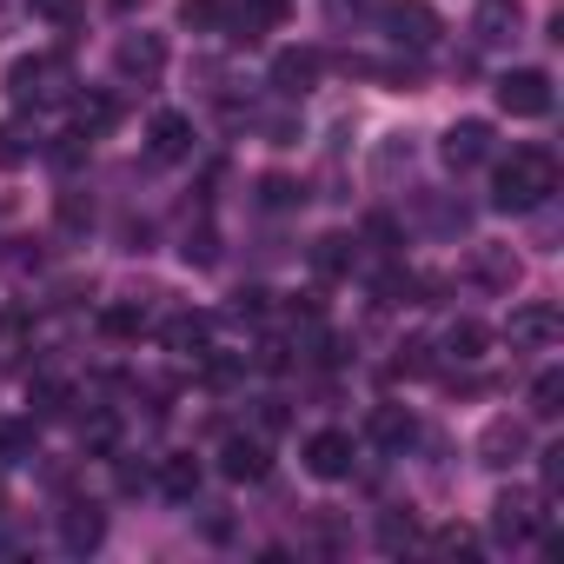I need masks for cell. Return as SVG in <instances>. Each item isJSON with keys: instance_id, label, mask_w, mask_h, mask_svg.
Masks as SVG:
<instances>
[{"instance_id": "7c38bea8", "label": "cell", "mask_w": 564, "mask_h": 564, "mask_svg": "<svg viewBox=\"0 0 564 564\" xmlns=\"http://www.w3.org/2000/svg\"><path fill=\"white\" fill-rule=\"evenodd\" d=\"M471 34H478V47H505V41L524 34V8H518V0H478V8H471Z\"/></svg>"}, {"instance_id": "7402d4cb", "label": "cell", "mask_w": 564, "mask_h": 564, "mask_svg": "<svg viewBox=\"0 0 564 564\" xmlns=\"http://www.w3.org/2000/svg\"><path fill=\"white\" fill-rule=\"evenodd\" d=\"M419 293H425V279H419V272H399V265L379 272V306H425Z\"/></svg>"}, {"instance_id": "5b68a950", "label": "cell", "mask_w": 564, "mask_h": 564, "mask_svg": "<svg viewBox=\"0 0 564 564\" xmlns=\"http://www.w3.org/2000/svg\"><path fill=\"white\" fill-rule=\"evenodd\" d=\"M386 28H392V41L399 47H412V54H425L445 28H438V14L425 8V0H386Z\"/></svg>"}, {"instance_id": "83f0119b", "label": "cell", "mask_w": 564, "mask_h": 564, "mask_svg": "<svg viewBox=\"0 0 564 564\" xmlns=\"http://www.w3.org/2000/svg\"><path fill=\"white\" fill-rule=\"evenodd\" d=\"M28 160H34V133L21 120H8L0 127V166H28Z\"/></svg>"}, {"instance_id": "277c9868", "label": "cell", "mask_w": 564, "mask_h": 564, "mask_svg": "<svg viewBox=\"0 0 564 564\" xmlns=\"http://www.w3.org/2000/svg\"><path fill=\"white\" fill-rule=\"evenodd\" d=\"M505 339H511L518 352H544V346L564 339V313H557L551 300H524V306L505 319Z\"/></svg>"}, {"instance_id": "d6a6232c", "label": "cell", "mask_w": 564, "mask_h": 564, "mask_svg": "<svg viewBox=\"0 0 564 564\" xmlns=\"http://www.w3.org/2000/svg\"><path fill=\"white\" fill-rule=\"evenodd\" d=\"M34 14L54 21V28H74L80 21V0H34Z\"/></svg>"}, {"instance_id": "f35d334b", "label": "cell", "mask_w": 564, "mask_h": 564, "mask_svg": "<svg viewBox=\"0 0 564 564\" xmlns=\"http://www.w3.org/2000/svg\"><path fill=\"white\" fill-rule=\"evenodd\" d=\"M544 458V491H557L564 485V445H551V452H538Z\"/></svg>"}, {"instance_id": "ac0fdd59", "label": "cell", "mask_w": 564, "mask_h": 564, "mask_svg": "<svg viewBox=\"0 0 564 564\" xmlns=\"http://www.w3.org/2000/svg\"><path fill=\"white\" fill-rule=\"evenodd\" d=\"M74 127H80L87 140L113 133V127H120V100H113V94H74Z\"/></svg>"}, {"instance_id": "74e56055", "label": "cell", "mask_w": 564, "mask_h": 564, "mask_svg": "<svg viewBox=\"0 0 564 564\" xmlns=\"http://www.w3.org/2000/svg\"><path fill=\"white\" fill-rule=\"evenodd\" d=\"M232 313H239V319H265V293H259V286H252V293H232Z\"/></svg>"}, {"instance_id": "f546056e", "label": "cell", "mask_w": 564, "mask_h": 564, "mask_svg": "<svg viewBox=\"0 0 564 564\" xmlns=\"http://www.w3.org/2000/svg\"><path fill=\"white\" fill-rule=\"evenodd\" d=\"M478 279L485 286H518V259L511 252H478Z\"/></svg>"}, {"instance_id": "30bf717a", "label": "cell", "mask_w": 564, "mask_h": 564, "mask_svg": "<svg viewBox=\"0 0 564 564\" xmlns=\"http://www.w3.org/2000/svg\"><path fill=\"white\" fill-rule=\"evenodd\" d=\"M113 67H120V80H160L166 74V41L160 34H127L120 47H113Z\"/></svg>"}, {"instance_id": "f1b7e54d", "label": "cell", "mask_w": 564, "mask_h": 564, "mask_svg": "<svg viewBox=\"0 0 564 564\" xmlns=\"http://www.w3.org/2000/svg\"><path fill=\"white\" fill-rule=\"evenodd\" d=\"M28 399H34V419H61V412L74 405V392H67L61 379H41V386H34Z\"/></svg>"}, {"instance_id": "4dcf8cb0", "label": "cell", "mask_w": 564, "mask_h": 564, "mask_svg": "<svg viewBox=\"0 0 564 564\" xmlns=\"http://www.w3.org/2000/svg\"><path fill=\"white\" fill-rule=\"evenodd\" d=\"M0 458H8V465L34 458V425H0Z\"/></svg>"}, {"instance_id": "52a82bcc", "label": "cell", "mask_w": 564, "mask_h": 564, "mask_svg": "<svg viewBox=\"0 0 564 564\" xmlns=\"http://www.w3.org/2000/svg\"><path fill=\"white\" fill-rule=\"evenodd\" d=\"M286 8L293 0H239V8H226V41H239V47H252V41H265L279 21H286Z\"/></svg>"}, {"instance_id": "4316f807", "label": "cell", "mask_w": 564, "mask_h": 564, "mask_svg": "<svg viewBox=\"0 0 564 564\" xmlns=\"http://www.w3.org/2000/svg\"><path fill=\"white\" fill-rule=\"evenodd\" d=\"M100 333H107V339H140V333H147V313H140V306H107V313H100Z\"/></svg>"}, {"instance_id": "484cf974", "label": "cell", "mask_w": 564, "mask_h": 564, "mask_svg": "<svg viewBox=\"0 0 564 564\" xmlns=\"http://www.w3.org/2000/svg\"><path fill=\"white\" fill-rule=\"evenodd\" d=\"M226 21V0H180V28L186 34H213Z\"/></svg>"}, {"instance_id": "2e32d148", "label": "cell", "mask_w": 564, "mask_h": 564, "mask_svg": "<svg viewBox=\"0 0 564 564\" xmlns=\"http://www.w3.org/2000/svg\"><path fill=\"white\" fill-rule=\"evenodd\" d=\"M100 538H107V511H100V505H67V511H61V544H67L74 557L94 551Z\"/></svg>"}, {"instance_id": "7a4b0ae2", "label": "cell", "mask_w": 564, "mask_h": 564, "mask_svg": "<svg viewBox=\"0 0 564 564\" xmlns=\"http://www.w3.org/2000/svg\"><path fill=\"white\" fill-rule=\"evenodd\" d=\"M8 100L14 107H61V100H74V67L61 61V54H21L14 67H8Z\"/></svg>"}, {"instance_id": "e0dca14e", "label": "cell", "mask_w": 564, "mask_h": 564, "mask_svg": "<svg viewBox=\"0 0 564 564\" xmlns=\"http://www.w3.org/2000/svg\"><path fill=\"white\" fill-rule=\"evenodd\" d=\"M160 339H166V352L199 359V352H206V339H213V319H206V313H173V319L160 326Z\"/></svg>"}, {"instance_id": "9a60e30c", "label": "cell", "mask_w": 564, "mask_h": 564, "mask_svg": "<svg viewBox=\"0 0 564 564\" xmlns=\"http://www.w3.org/2000/svg\"><path fill=\"white\" fill-rule=\"evenodd\" d=\"M306 471L313 478H346L352 471V438L346 432H313L306 438Z\"/></svg>"}, {"instance_id": "d6986e66", "label": "cell", "mask_w": 564, "mask_h": 564, "mask_svg": "<svg viewBox=\"0 0 564 564\" xmlns=\"http://www.w3.org/2000/svg\"><path fill=\"white\" fill-rule=\"evenodd\" d=\"M160 491L180 498V505H193V498H199V458H193V452H166V458H160Z\"/></svg>"}, {"instance_id": "8992f818", "label": "cell", "mask_w": 564, "mask_h": 564, "mask_svg": "<svg viewBox=\"0 0 564 564\" xmlns=\"http://www.w3.org/2000/svg\"><path fill=\"white\" fill-rule=\"evenodd\" d=\"M538 524H544V511H538V491H498V505H491V531L505 538V544H524V538H538Z\"/></svg>"}, {"instance_id": "ab89813d", "label": "cell", "mask_w": 564, "mask_h": 564, "mask_svg": "<svg viewBox=\"0 0 564 564\" xmlns=\"http://www.w3.org/2000/svg\"><path fill=\"white\" fill-rule=\"evenodd\" d=\"M107 8H113V14H140V8H147V0H107Z\"/></svg>"}, {"instance_id": "60d3db41", "label": "cell", "mask_w": 564, "mask_h": 564, "mask_svg": "<svg viewBox=\"0 0 564 564\" xmlns=\"http://www.w3.org/2000/svg\"><path fill=\"white\" fill-rule=\"evenodd\" d=\"M333 8H339V14H346V8L359 14V8H379V0H333Z\"/></svg>"}, {"instance_id": "6da1fadb", "label": "cell", "mask_w": 564, "mask_h": 564, "mask_svg": "<svg viewBox=\"0 0 564 564\" xmlns=\"http://www.w3.org/2000/svg\"><path fill=\"white\" fill-rule=\"evenodd\" d=\"M551 193H557V160L544 147H518L498 166V180H491V206L498 213H538Z\"/></svg>"}, {"instance_id": "d590c367", "label": "cell", "mask_w": 564, "mask_h": 564, "mask_svg": "<svg viewBox=\"0 0 564 564\" xmlns=\"http://www.w3.org/2000/svg\"><path fill=\"white\" fill-rule=\"evenodd\" d=\"M366 239H372L379 252H392V246H399V226H392L386 213H372V219H366Z\"/></svg>"}, {"instance_id": "ffe728a7", "label": "cell", "mask_w": 564, "mask_h": 564, "mask_svg": "<svg viewBox=\"0 0 564 564\" xmlns=\"http://www.w3.org/2000/svg\"><path fill=\"white\" fill-rule=\"evenodd\" d=\"M372 438L392 445V452H405V445L419 438V419H412L405 405H379V412H372Z\"/></svg>"}, {"instance_id": "4fadbf2b", "label": "cell", "mask_w": 564, "mask_h": 564, "mask_svg": "<svg viewBox=\"0 0 564 564\" xmlns=\"http://www.w3.org/2000/svg\"><path fill=\"white\" fill-rule=\"evenodd\" d=\"M319 67H326V61H319L313 47H286V54H279V61H272V87H279V94H286V100H300V94H313V80H319Z\"/></svg>"}, {"instance_id": "603a6c76", "label": "cell", "mask_w": 564, "mask_h": 564, "mask_svg": "<svg viewBox=\"0 0 564 564\" xmlns=\"http://www.w3.org/2000/svg\"><path fill=\"white\" fill-rule=\"evenodd\" d=\"M352 259H359V246H352L346 232H326V239L313 246V265H319L326 279H339V272H352Z\"/></svg>"}, {"instance_id": "1f68e13d", "label": "cell", "mask_w": 564, "mask_h": 564, "mask_svg": "<svg viewBox=\"0 0 564 564\" xmlns=\"http://www.w3.org/2000/svg\"><path fill=\"white\" fill-rule=\"evenodd\" d=\"M432 551H438V557H471V551H478V538H471L465 524H445V531L432 538Z\"/></svg>"}, {"instance_id": "5bb4252c", "label": "cell", "mask_w": 564, "mask_h": 564, "mask_svg": "<svg viewBox=\"0 0 564 564\" xmlns=\"http://www.w3.org/2000/svg\"><path fill=\"white\" fill-rule=\"evenodd\" d=\"M147 153L166 160V166L186 160V153H193V120H186V113H153V127H147Z\"/></svg>"}, {"instance_id": "3957f363", "label": "cell", "mask_w": 564, "mask_h": 564, "mask_svg": "<svg viewBox=\"0 0 564 564\" xmlns=\"http://www.w3.org/2000/svg\"><path fill=\"white\" fill-rule=\"evenodd\" d=\"M498 107H505L511 120H544V113H551V74H544V67H511V74L498 80Z\"/></svg>"}, {"instance_id": "8d00e7d4", "label": "cell", "mask_w": 564, "mask_h": 564, "mask_svg": "<svg viewBox=\"0 0 564 564\" xmlns=\"http://www.w3.org/2000/svg\"><path fill=\"white\" fill-rule=\"evenodd\" d=\"M379 544H386V551H399V544H412V518H399V511H392V518L379 524Z\"/></svg>"}, {"instance_id": "e575fe53", "label": "cell", "mask_w": 564, "mask_h": 564, "mask_svg": "<svg viewBox=\"0 0 564 564\" xmlns=\"http://www.w3.org/2000/svg\"><path fill=\"white\" fill-rule=\"evenodd\" d=\"M87 219H94V199H80V193H61V226H74V232H80Z\"/></svg>"}, {"instance_id": "8fae6325", "label": "cell", "mask_w": 564, "mask_h": 564, "mask_svg": "<svg viewBox=\"0 0 564 564\" xmlns=\"http://www.w3.org/2000/svg\"><path fill=\"white\" fill-rule=\"evenodd\" d=\"M219 471H226L232 485H259V478H272V452H265V438L232 432V438L219 445Z\"/></svg>"}, {"instance_id": "d4e9b609", "label": "cell", "mask_w": 564, "mask_h": 564, "mask_svg": "<svg viewBox=\"0 0 564 564\" xmlns=\"http://www.w3.org/2000/svg\"><path fill=\"white\" fill-rule=\"evenodd\" d=\"M564 412V372L551 366V372H538V386H531V419H557Z\"/></svg>"}, {"instance_id": "cb8c5ba5", "label": "cell", "mask_w": 564, "mask_h": 564, "mask_svg": "<svg viewBox=\"0 0 564 564\" xmlns=\"http://www.w3.org/2000/svg\"><path fill=\"white\" fill-rule=\"evenodd\" d=\"M300 199H306V186L286 180V173H265V180H259V206H265V213H293Z\"/></svg>"}, {"instance_id": "44dd1931", "label": "cell", "mask_w": 564, "mask_h": 564, "mask_svg": "<svg viewBox=\"0 0 564 564\" xmlns=\"http://www.w3.org/2000/svg\"><path fill=\"white\" fill-rule=\"evenodd\" d=\"M485 346H491V333H485L478 319H452V326H445V352H452L458 366H471V359H485Z\"/></svg>"}, {"instance_id": "ba28073f", "label": "cell", "mask_w": 564, "mask_h": 564, "mask_svg": "<svg viewBox=\"0 0 564 564\" xmlns=\"http://www.w3.org/2000/svg\"><path fill=\"white\" fill-rule=\"evenodd\" d=\"M438 160H445L452 173H471V166H485V160H491V127H485V120H458V127H445V140H438Z\"/></svg>"}, {"instance_id": "9c48e42d", "label": "cell", "mask_w": 564, "mask_h": 564, "mask_svg": "<svg viewBox=\"0 0 564 564\" xmlns=\"http://www.w3.org/2000/svg\"><path fill=\"white\" fill-rule=\"evenodd\" d=\"M478 458H485L491 471H505V465L531 458V425H524V419H491V425L478 432Z\"/></svg>"}, {"instance_id": "836d02e7", "label": "cell", "mask_w": 564, "mask_h": 564, "mask_svg": "<svg viewBox=\"0 0 564 564\" xmlns=\"http://www.w3.org/2000/svg\"><path fill=\"white\" fill-rule=\"evenodd\" d=\"M180 252H186V265H213V259H219V246H213V232H206V226H199V232H186V246H180Z\"/></svg>"}]
</instances>
